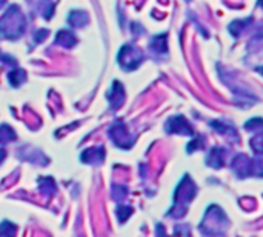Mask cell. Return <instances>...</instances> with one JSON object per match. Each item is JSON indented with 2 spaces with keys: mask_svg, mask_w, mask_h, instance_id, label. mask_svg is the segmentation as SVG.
<instances>
[{
  "mask_svg": "<svg viewBox=\"0 0 263 237\" xmlns=\"http://www.w3.org/2000/svg\"><path fill=\"white\" fill-rule=\"evenodd\" d=\"M25 17L20 13L19 7L13 5L8 8V11L0 19V36L7 37L10 40H14L20 37L25 31Z\"/></svg>",
  "mask_w": 263,
  "mask_h": 237,
  "instance_id": "6da1fadb",
  "label": "cell"
},
{
  "mask_svg": "<svg viewBox=\"0 0 263 237\" xmlns=\"http://www.w3.org/2000/svg\"><path fill=\"white\" fill-rule=\"evenodd\" d=\"M197 193V188L196 185L193 183V180L185 176L177 188V191H175V200H174V208L169 211L171 214L169 216H183L185 214V209H187V205L191 202V199H194Z\"/></svg>",
  "mask_w": 263,
  "mask_h": 237,
  "instance_id": "7a4b0ae2",
  "label": "cell"
},
{
  "mask_svg": "<svg viewBox=\"0 0 263 237\" xmlns=\"http://www.w3.org/2000/svg\"><path fill=\"white\" fill-rule=\"evenodd\" d=\"M226 225H228V220L223 211L219 206H211L206 211L203 222L200 223V231H203L205 234H220L222 231L219 229V226L223 229Z\"/></svg>",
  "mask_w": 263,
  "mask_h": 237,
  "instance_id": "3957f363",
  "label": "cell"
},
{
  "mask_svg": "<svg viewBox=\"0 0 263 237\" xmlns=\"http://www.w3.org/2000/svg\"><path fill=\"white\" fill-rule=\"evenodd\" d=\"M119 63L122 65L123 69L126 71H131V69H136L142 62H143V54L140 49H137L134 45H125L120 52H119V57H117Z\"/></svg>",
  "mask_w": 263,
  "mask_h": 237,
  "instance_id": "277c9868",
  "label": "cell"
},
{
  "mask_svg": "<svg viewBox=\"0 0 263 237\" xmlns=\"http://www.w3.org/2000/svg\"><path fill=\"white\" fill-rule=\"evenodd\" d=\"M110 136H111L113 142H114L119 148H125V149H128V148H131V146H133V143H134V139L129 136L128 128L123 125V122H122V120H117V122L111 126V129H110Z\"/></svg>",
  "mask_w": 263,
  "mask_h": 237,
  "instance_id": "5b68a950",
  "label": "cell"
},
{
  "mask_svg": "<svg viewBox=\"0 0 263 237\" xmlns=\"http://www.w3.org/2000/svg\"><path fill=\"white\" fill-rule=\"evenodd\" d=\"M254 165H260V162H252L245 154H239L232 162V170L235 171L239 177H246L254 173L252 170Z\"/></svg>",
  "mask_w": 263,
  "mask_h": 237,
  "instance_id": "8992f818",
  "label": "cell"
},
{
  "mask_svg": "<svg viewBox=\"0 0 263 237\" xmlns=\"http://www.w3.org/2000/svg\"><path fill=\"white\" fill-rule=\"evenodd\" d=\"M166 131L168 133H177V134H188L193 136V128L191 125L187 122V119L183 116H175L171 117L166 122Z\"/></svg>",
  "mask_w": 263,
  "mask_h": 237,
  "instance_id": "52a82bcc",
  "label": "cell"
},
{
  "mask_svg": "<svg viewBox=\"0 0 263 237\" xmlns=\"http://www.w3.org/2000/svg\"><path fill=\"white\" fill-rule=\"evenodd\" d=\"M107 97H108V100H110V103H111V108H113V110H117V108L123 103V100H125L123 87H122L119 82H114V84H113V88L108 91Z\"/></svg>",
  "mask_w": 263,
  "mask_h": 237,
  "instance_id": "ba28073f",
  "label": "cell"
},
{
  "mask_svg": "<svg viewBox=\"0 0 263 237\" xmlns=\"http://www.w3.org/2000/svg\"><path fill=\"white\" fill-rule=\"evenodd\" d=\"M103 157H105L103 148H93V149L83 151L80 159H82V162H88V164H99L103 161Z\"/></svg>",
  "mask_w": 263,
  "mask_h": 237,
  "instance_id": "9c48e42d",
  "label": "cell"
},
{
  "mask_svg": "<svg viewBox=\"0 0 263 237\" xmlns=\"http://www.w3.org/2000/svg\"><path fill=\"white\" fill-rule=\"evenodd\" d=\"M206 164L214 168H220L225 164V151L219 148H213L206 157Z\"/></svg>",
  "mask_w": 263,
  "mask_h": 237,
  "instance_id": "30bf717a",
  "label": "cell"
},
{
  "mask_svg": "<svg viewBox=\"0 0 263 237\" xmlns=\"http://www.w3.org/2000/svg\"><path fill=\"white\" fill-rule=\"evenodd\" d=\"M88 22H90V17H88V14L83 11H71L68 16V23L74 28H82Z\"/></svg>",
  "mask_w": 263,
  "mask_h": 237,
  "instance_id": "8fae6325",
  "label": "cell"
},
{
  "mask_svg": "<svg viewBox=\"0 0 263 237\" xmlns=\"http://www.w3.org/2000/svg\"><path fill=\"white\" fill-rule=\"evenodd\" d=\"M56 40H57V43H60V45L65 46V48H72V46L77 43L75 36H74L71 31H68V30H62V31L57 34Z\"/></svg>",
  "mask_w": 263,
  "mask_h": 237,
  "instance_id": "7c38bea8",
  "label": "cell"
},
{
  "mask_svg": "<svg viewBox=\"0 0 263 237\" xmlns=\"http://www.w3.org/2000/svg\"><path fill=\"white\" fill-rule=\"evenodd\" d=\"M8 78H10V84L17 88L27 81V72L23 69H20V68H16L8 74Z\"/></svg>",
  "mask_w": 263,
  "mask_h": 237,
  "instance_id": "4fadbf2b",
  "label": "cell"
},
{
  "mask_svg": "<svg viewBox=\"0 0 263 237\" xmlns=\"http://www.w3.org/2000/svg\"><path fill=\"white\" fill-rule=\"evenodd\" d=\"M151 49L155 52V54H163L166 52V36L165 34H160L157 37H154L151 40Z\"/></svg>",
  "mask_w": 263,
  "mask_h": 237,
  "instance_id": "5bb4252c",
  "label": "cell"
},
{
  "mask_svg": "<svg viewBox=\"0 0 263 237\" xmlns=\"http://www.w3.org/2000/svg\"><path fill=\"white\" fill-rule=\"evenodd\" d=\"M16 139V133L8 125H0V142H11Z\"/></svg>",
  "mask_w": 263,
  "mask_h": 237,
  "instance_id": "9a60e30c",
  "label": "cell"
},
{
  "mask_svg": "<svg viewBox=\"0 0 263 237\" xmlns=\"http://www.w3.org/2000/svg\"><path fill=\"white\" fill-rule=\"evenodd\" d=\"M39 183H40L42 193H45V194H52L56 191V183L51 177H42L39 180Z\"/></svg>",
  "mask_w": 263,
  "mask_h": 237,
  "instance_id": "2e32d148",
  "label": "cell"
},
{
  "mask_svg": "<svg viewBox=\"0 0 263 237\" xmlns=\"http://www.w3.org/2000/svg\"><path fill=\"white\" fill-rule=\"evenodd\" d=\"M14 232H16V225L10 222L0 223V234H14Z\"/></svg>",
  "mask_w": 263,
  "mask_h": 237,
  "instance_id": "e0dca14e",
  "label": "cell"
},
{
  "mask_svg": "<svg viewBox=\"0 0 263 237\" xmlns=\"http://www.w3.org/2000/svg\"><path fill=\"white\" fill-rule=\"evenodd\" d=\"M131 208H128V206H119L117 208V216H119V220L120 222H125V219L131 214Z\"/></svg>",
  "mask_w": 263,
  "mask_h": 237,
  "instance_id": "ac0fdd59",
  "label": "cell"
},
{
  "mask_svg": "<svg viewBox=\"0 0 263 237\" xmlns=\"http://www.w3.org/2000/svg\"><path fill=\"white\" fill-rule=\"evenodd\" d=\"M113 194H114V197H116V200L117 202H122L123 199H125V196H126V188H123V187H114V191H113Z\"/></svg>",
  "mask_w": 263,
  "mask_h": 237,
  "instance_id": "d6986e66",
  "label": "cell"
},
{
  "mask_svg": "<svg viewBox=\"0 0 263 237\" xmlns=\"http://www.w3.org/2000/svg\"><path fill=\"white\" fill-rule=\"evenodd\" d=\"M260 126H261V119L260 117H255V119H252L251 122L246 123L248 129H260Z\"/></svg>",
  "mask_w": 263,
  "mask_h": 237,
  "instance_id": "ffe728a7",
  "label": "cell"
},
{
  "mask_svg": "<svg viewBox=\"0 0 263 237\" xmlns=\"http://www.w3.org/2000/svg\"><path fill=\"white\" fill-rule=\"evenodd\" d=\"M48 34H49V31H48V30H39V31L36 33V36H34V40L39 43V42L45 40V39L48 37Z\"/></svg>",
  "mask_w": 263,
  "mask_h": 237,
  "instance_id": "44dd1931",
  "label": "cell"
},
{
  "mask_svg": "<svg viewBox=\"0 0 263 237\" xmlns=\"http://www.w3.org/2000/svg\"><path fill=\"white\" fill-rule=\"evenodd\" d=\"M260 142H261V137H260V136H257V137H255V139H252V142H251V146L255 149V152H257V154H260V152H261Z\"/></svg>",
  "mask_w": 263,
  "mask_h": 237,
  "instance_id": "7402d4cb",
  "label": "cell"
},
{
  "mask_svg": "<svg viewBox=\"0 0 263 237\" xmlns=\"http://www.w3.org/2000/svg\"><path fill=\"white\" fill-rule=\"evenodd\" d=\"M5 155H7V152H5L4 149H0V162H2V161L5 159Z\"/></svg>",
  "mask_w": 263,
  "mask_h": 237,
  "instance_id": "603a6c76",
  "label": "cell"
},
{
  "mask_svg": "<svg viewBox=\"0 0 263 237\" xmlns=\"http://www.w3.org/2000/svg\"><path fill=\"white\" fill-rule=\"evenodd\" d=\"M5 4H7V0H0V8H2V7H4Z\"/></svg>",
  "mask_w": 263,
  "mask_h": 237,
  "instance_id": "cb8c5ba5",
  "label": "cell"
}]
</instances>
